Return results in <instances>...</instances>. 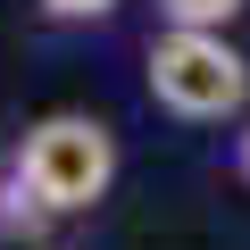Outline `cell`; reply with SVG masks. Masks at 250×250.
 I'll return each instance as SVG.
<instances>
[{
  "label": "cell",
  "instance_id": "6da1fadb",
  "mask_svg": "<svg viewBox=\"0 0 250 250\" xmlns=\"http://www.w3.org/2000/svg\"><path fill=\"white\" fill-rule=\"evenodd\" d=\"M9 184L34 200V217H83L117 184V134L100 117H83V108H59V117H42L34 134L17 142Z\"/></svg>",
  "mask_w": 250,
  "mask_h": 250
},
{
  "label": "cell",
  "instance_id": "7a4b0ae2",
  "mask_svg": "<svg viewBox=\"0 0 250 250\" xmlns=\"http://www.w3.org/2000/svg\"><path fill=\"white\" fill-rule=\"evenodd\" d=\"M150 100L208 125V117H233L250 100V59L225 42V34H159L150 42Z\"/></svg>",
  "mask_w": 250,
  "mask_h": 250
},
{
  "label": "cell",
  "instance_id": "3957f363",
  "mask_svg": "<svg viewBox=\"0 0 250 250\" xmlns=\"http://www.w3.org/2000/svg\"><path fill=\"white\" fill-rule=\"evenodd\" d=\"M242 9H250V0H159L167 34H225Z\"/></svg>",
  "mask_w": 250,
  "mask_h": 250
},
{
  "label": "cell",
  "instance_id": "277c9868",
  "mask_svg": "<svg viewBox=\"0 0 250 250\" xmlns=\"http://www.w3.org/2000/svg\"><path fill=\"white\" fill-rule=\"evenodd\" d=\"M108 9H117V0H42V17H59V25H92Z\"/></svg>",
  "mask_w": 250,
  "mask_h": 250
},
{
  "label": "cell",
  "instance_id": "5b68a950",
  "mask_svg": "<svg viewBox=\"0 0 250 250\" xmlns=\"http://www.w3.org/2000/svg\"><path fill=\"white\" fill-rule=\"evenodd\" d=\"M233 159H242V175H250V125H242V142H233Z\"/></svg>",
  "mask_w": 250,
  "mask_h": 250
}]
</instances>
